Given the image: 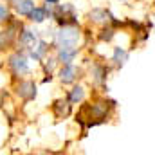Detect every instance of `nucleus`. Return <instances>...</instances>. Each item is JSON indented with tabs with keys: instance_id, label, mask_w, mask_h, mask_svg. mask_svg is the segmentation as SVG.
I'll return each instance as SVG.
<instances>
[{
	"instance_id": "f257e3e1",
	"label": "nucleus",
	"mask_w": 155,
	"mask_h": 155,
	"mask_svg": "<svg viewBox=\"0 0 155 155\" xmlns=\"http://www.w3.org/2000/svg\"><path fill=\"white\" fill-rule=\"evenodd\" d=\"M54 36V45L63 47V45H78L81 41V29L78 24H67L60 25V29L52 35Z\"/></svg>"
},
{
	"instance_id": "f03ea898",
	"label": "nucleus",
	"mask_w": 155,
	"mask_h": 155,
	"mask_svg": "<svg viewBox=\"0 0 155 155\" xmlns=\"http://www.w3.org/2000/svg\"><path fill=\"white\" fill-rule=\"evenodd\" d=\"M7 69L11 71V74L16 78H24L31 72L29 67V56H25V52L15 51L13 54H9L7 58Z\"/></svg>"
},
{
	"instance_id": "7ed1b4c3",
	"label": "nucleus",
	"mask_w": 155,
	"mask_h": 155,
	"mask_svg": "<svg viewBox=\"0 0 155 155\" xmlns=\"http://www.w3.org/2000/svg\"><path fill=\"white\" fill-rule=\"evenodd\" d=\"M15 92H16V96L20 97V99H24V101H33V99H36V83L33 81V79H22L18 85H16V88H15Z\"/></svg>"
},
{
	"instance_id": "20e7f679",
	"label": "nucleus",
	"mask_w": 155,
	"mask_h": 155,
	"mask_svg": "<svg viewBox=\"0 0 155 155\" xmlns=\"http://www.w3.org/2000/svg\"><path fill=\"white\" fill-rule=\"evenodd\" d=\"M27 56L31 58V60H35V61H43L47 56H49V43L45 41V40H36L29 49H27Z\"/></svg>"
},
{
	"instance_id": "39448f33",
	"label": "nucleus",
	"mask_w": 155,
	"mask_h": 155,
	"mask_svg": "<svg viewBox=\"0 0 155 155\" xmlns=\"http://www.w3.org/2000/svg\"><path fill=\"white\" fill-rule=\"evenodd\" d=\"M78 52H79V49H78V45H63V47H56V60H58V63H72L74 60H76Z\"/></svg>"
},
{
	"instance_id": "423d86ee",
	"label": "nucleus",
	"mask_w": 155,
	"mask_h": 155,
	"mask_svg": "<svg viewBox=\"0 0 155 155\" xmlns=\"http://www.w3.org/2000/svg\"><path fill=\"white\" fill-rule=\"evenodd\" d=\"M78 74H79V71H78V67L74 63H63L61 69L58 71V78H60V81H61L63 85H72V83H76Z\"/></svg>"
},
{
	"instance_id": "0eeeda50",
	"label": "nucleus",
	"mask_w": 155,
	"mask_h": 155,
	"mask_svg": "<svg viewBox=\"0 0 155 155\" xmlns=\"http://www.w3.org/2000/svg\"><path fill=\"white\" fill-rule=\"evenodd\" d=\"M88 20L94 22V24L107 25V24H110L112 15H110V11H107V9H103V7H94V9L88 13Z\"/></svg>"
},
{
	"instance_id": "6e6552de",
	"label": "nucleus",
	"mask_w": 155,
	"mask_h": 155,
	"mask_svg": "<svg viewBox=\"0 0 155 155\" xmlns=\"http://www.w3.org/2000/svg\"><path fill=\"white\" fill-rule=\"evenodd\" d=\"M36 40H38V31H35L31 27H24L22 31H18V43L25 49H29Z\"/></svg>"
},
{
	"instance_id": "1a4fd4ad",
	"label": "nucleus",
	"mask_w": 155,
	"mask_h": 155,
	"mask_svg": "<svg viewBox=\"0 0 155 155\" xmlns=\"http://www.w3.org/2000/svg\"><path fill=\"white\" fill-rule=\"evenodd\" d=\"M13 7H15V13L18 16H25L29 18V15L33 13V9L36 7L35 0H15L13 2Z\"/></svg>"
},
{
	"instance_id": "9d476101",
	"label": "nucleus",
	"mask_w": 155,
	"mask_h": 155,
	"mask_svg": "<svg viewBox=\"0 0 155 155\" xmlns=\"http://www.w3.org/2000/svg\"><path fill=\"white\" fill-rule=\"evenodd\" d=\"M107 74H108V69L103 63H94L90 69V78L96 85H103L107 81Z\"/></svg>"
},
{
	"instance_id": "9b49d317",
	"label": "nucleus",
	"mask_w": 155,
	"mask_h": 155,
	"mask_svg": "<svg viewBox=\"0 0 155 155\" xmlns=\"http://www.w3.org/2000/svg\"><path fill=\"white\" fill-rule=\"evenodd\" d=\"M47 18H51V15H49V9H47V5H36L35 9H33V13L29 15V20L33 22V24H43Z\"/></svg>"
},
{
	"instance_id": "f8f14e48",
	"label": "nucleus",
	"mask_w": 155,
	"mask_h": 155,
	"mask_svg": "<svg viewBox=\"0 0 155 155\" xmlns=\"http://www.w3.org/2000/svg\"><path fill=\"white\" fill-rule=\"evenodd\" d=\"M128 56L130 54H128V51L124 47H114V51H112V63L116 65L117 69H121L128 61Z\"/></svg>"
},
{
	"instance_id": "ddd939ff",
	"label": "nucleus",
	"mask_w": 155,
	"mask_h": 155,
	"mask_svg": "<svg viewBox=\"0 0 155 155\" xmlns=\"http://www.w3.org/2000/svg\"><path fill=\"white\" fill-rule=\"evenodd\" d=\"M85 99V88L83 87H72L71 90H69V94H67V101L71 103V105H79L81 101Z\"/></svg>"
},
{
	"instance_id": "4468645a",
	"label": "nucleus",
	"mask_w": 155,
	"mask_h": 155,
	"mask_svg": "<svg viewBox=\"0 0 155 155\" xmlns=\"http://www.w3.org/2000/svg\"><path fill=\"white\" fill-rule=\"evenodd\" d=\"M52 110H54V114H56L58 119H63V117L69 116V112H71V103H69V101H63V99L54 101Z\"/></svg>"
},
{
	"instance_id": "2eb2a0df",
	"label": "nucleus",
	"mask_w": 155,
	"mask_h": 155,
	"mask_svg": "<svg viewBox=\"0 0 155 155\" xmlns=\"http://www.w3.org/2000/svg\"><path fill=\"white\" fill-rule=\"evenodd\" d=\"M13 36H15L13 29H7V31H0V51H4V49H7V47H9V43H11Z\"/></svg>"
},
{
	"instance_id": "dca6fc26",
	"label": "nucleus",
	"mask_w": 155,
	"mask_h": 155,
	"mask_svg": "<svg viewBox=\"0 0 155 155\" xmlns=\"http://www.w3.org/2000/svg\"><path fill=\"white\" fill-rule=\"evenodd\" d=\"M41 65H43V69H45V72L51 76V72L56 69V65H58V60H56V56L54 58H45L43 61H41Z\"/></svg>"
},
{
	"instance_id": "f3484780",
	"label": "nucleus",
	"mask_w": 155,
	"mask_h": 155,
	"mask_svg": "<svg viewBox=\"0 0 155 155\" xmlns=\"http://www.w3.org/2000/svg\"><path fill=\"white\" fill-rule=\"evenodd\" d=\"M116 36V31L107 24V27H103V31H101V35H99V38H101V41H110V40Z\"/></svg>"
},
{
	"instance_id": "a211bd4d",
	"label": "nucleus",
	"mask_w": 155,
	"mask_h": 155,
	"mask_svg": "<svg viewBox=\"0 0 155 155\" xmlns=\"http://www.w3.org/2000/svg\"><path fill=\"white\" fill-rule=\"evenodd\" d=\"M9 18H11V11H9V5H7V4H4V2H0V24L7 22Z\"/></svg>"
},
{
	"instance_id": "6ab92c4d",
	"label": "nucleus",
	"mask_w": 155,
	"mask_h": 155,
	"mask_svg": "<svg viewBox=\"0 0 155 155\" xmlns=\"http://www.w3.org/2000/svg\"><path fill=\"white\" fill-rule=\"evenodd\" d=\"M60 4V0H45V5H56Z\"/></svg>"
},
{
	"instance_id": "aec40b11",
	"label": "nucleus",
	"mask_w": 155,
	"mask_h": 155,
	"mask_svg": "<svg viewBox=\"0 0 155 155\" xmlns=\"http://www.w3.org/2000/svg\"><path fill=\"white\" fill-rule=\"evenodd\" d=\"M9 2H11V4H13V2H15V0H5V4H9Z\"/></svg>"
},
{
	"instance_id": "412c9836",
	"label": "nucleus",
	"mask_w": 155,
	"mask_h": 155,
	"mask_svg": "<svg viewBox=\"0 0 155 155\" xmlns=\"http://www.w3.org/2000/svg\"><path fill=\"white\" fill-rule=\"evenodd\" d=\"M119 2H128V0H119Z\"/></svg>"
}]
</instances>
